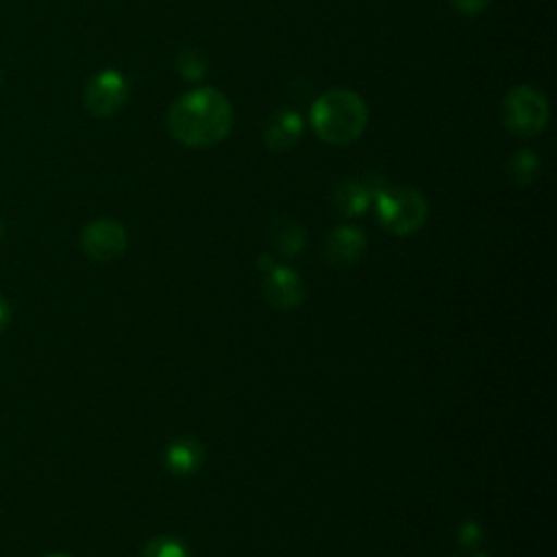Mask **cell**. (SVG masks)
Here are the masks:
<instances>
[{"instance_id":"obj_1","label":"cell","mask_w":557,"mask_h":557,"mask_svg":"<svg viewBox=\"0 0 557 557\" xmlns=\"http://www.w3.org/2000/svg\"><path fill=\"white\" fill-rule=\"evenodd\" d=\"M233 107L215 87H198L176 98L168 111L170 135L189 148L215 146L228 137Z\"/></svg>"},{"instance_id":"obj_2","label":"cell","mask_w":557,"mask_h":557,"mask_svg":"<svg viewBox=\"0 0 557 557\" xmlns=\"http://www.w3.org/2000/svg\"><path fill=\"white\" fill-rule=\"evenodd\" d=\"M368 124L366 102L350 89H329L311 107L315 135L333 146H348L361 137Z\"/></svg>"},{"instance_id":"obj_3","label":"cell","mask_w":557,"mask_h":557,"mask_svg":"<svg viewBox=\"0 0 557 557\" xmlns=\"http://www.w3.org/2000/svg\"><path fill=\"white\" fill-rule=\"evenodd\" d=\"M374 200L383 228L394 235H409L426 220L429 207L416 187H381L374 191Z\"/></svg>"},{"instance_id":"obj_4","label":"cell","mask_w":557,"mask_h":557,"mask_svg":"<svg viewBox=\"0 0 557 557\" xmlns=\"http://www.w3.org/2000/svg\"><path fill=\"white\" fill-rule=\"evenodd\" d=\"M548 115L550 107L546 96L531 85L511 87L500 104V120L505 128L520 137H533L542 133L548 124Z\"/></svg>"},{"instance_id":"obj_5","label":"cell","mask_w":557,"mask_h":557,"mask_svg":"<svg viewBox=\"0 0 557 557\" xmlns=\"http://www.w3.org/2000/svg\"><path fill=\"white\" fill-rule=\"evenodd\" d=\"M126 98H128L126 78L113 67H104L91 74L83 89V104L96 117H109L117 113L124 107Z\"/></svg>"},{"instance_id":"obj_6","label":"cell","mask_w":557,"mask_h":557,"mask_svg":"<svg viewBox=\"0 0 557 557\" xmlns=\"http://www.w3.org/2000/svg\"><path fill=\"white\" fill-rule=\"evenodd\" d=\"M83 250L96 261H109L124 252L126 248V231L115 220H94L81 233Z\"/></svg>"},{"instance_id":"obj_7","label":"cell","mask_w":557,"mask_h":557,"mask_svg":"<svg viewBox=\"0 0 557 557\" xmlns=\"http://www.w3.org/2000/svg\"><path fill=\"white\" fill-rule=\"evenodd\" d=\"M259 265H263V294L265 298L281 309L298 307L302 300V283L300 276L294 274L289 268L274 265L268 257L259 259Z\"/></svg>"},{"instance_id":"obj_8","label":"cell","mask_w":557,"mask_h":557,"mask_svg":"<svg viewBox=\"0 0 557 557\" xmlns=\"http://www.w3.org/2000/svg\"><path fill=\"white\" fill-rule=\"evenodd\" d=\"M302 137V117L294 109H276L263 126V141L270 150H292Z\"/></svg>"},{"instance_id":"obj_9","label":"cell","mask_w":557,"mask_h":557,"mask_svg":"<svg viewBox=\"0 0 557 557\" xmlns=\"http://www.w3.org/2000/svg\"><path fill=\"white\" fill-rule=\"evenodd\" d=\"M366 248V237L355 226H339L326 237V259L335 265H350L355 263Z\"/></svg>"},{"instance_id":"obj_10","label":"cell","mask_w":557,"mask_h":557,"mask_svg":"<svg viewBox=\"0 0 557 557\" xmlns=\"http://www.w3.org/2000/svg\"><path fill=\"white\" fill-rule=\"evenodd\" d=\"M372 194L374 189H370L368 183H361L357 178H346L333 189V205L342 215L355 218L368 209Z\"/></svg>"},{"instance_id":"obj_11","label":"cell","mask_w":557,"mask_h":557,"mask_svg":"<svg viewBox=\"0 0 557 557\" xmlns=\"http://www.w3.org/2000/svg\"><path fill=\"white\" fill-rule=\"evenodd\" d=\"M270 244L285 257L298 255L305 244V231L292 215H278L270 224Z\"/></svg>"},{"instance_id":"obj_12","label":"cell","mask_w":557,"mask_h":557,"mask_svg":"<svg viewBox=\"0 0 557 557\" xmlns=\"http://www.w3.org/2000/svg\"><path fill=\"white\" fill-rule=\"evenodd\" d=\"M165 461H168V468L174 474L185 476V474L194 472L200 466V461H202V446L194 437H181V440L172 442V446L168 448Z\"/></svg>"},{"instance_id":"obj_13","label":"cell","mask_w":557,"mask_h":557,"mask_svg":"<svg viewBox=\"0 0 557 557\" xmlns=\"http://www.w3.org/2000/svg\"><path fill=\"white\" fill-rule=\"evenodd\" d=\"M507 174L520 187L531 185L537 178V174H540V159H537V154L533 150H518L507 161Z\"/></svg>"},{"instance_id":"obj_14","label":"cell","mask_w":557,"mask_h":557,"mask_svg":"<svg viewBox=\"0 0 557 557\" xmlns=\"http://www.w3.org/2000/svg\"><path fill=\"white\" fill-rule=\"evenodd\" d=\"M176 67L178 74L187 81H200L205 76V67H207V57L202 54V50L198 48H185L178 52L176 57Z\"/></svg>"},{"instance_id":"obj_15","label":"cell","mask_w":557,"mask_h":557,"mask_svg":"<svg viewBox=\"0 0 557 557\" xmlns=\"http://www.w3.org/2000/svg\"><path fill=\"white\" fill-rule=\"evenodd\" d=\"M144 557H189V553L181 540L161 535L146 544Z\"/></svg>"},{"instance_id":"obj_16","label":"cell","mask_w":557,"mask_h":557,"mask_svg":"<svg viewBox=\"0 0 557 557\" xmlns=\"http://www.w3.org/2000/svg\"><path fill=\"white\" fill-rule=\"evenodd\" d=\"M450 4L461 13V15H476V13H481L487 4H490V0H450Z\"/></svg>"},{"instance_id":"obj_17","label":"cell","mask_w":557,"mask_h":557,"mask_svg":"<svg viewBox=\"0 0 557 557\" xmlns=\"http://www.w3.org/2000/svg\"><path fill=\"white\" fill-rule=\"evenodd\" d=\"M7 324H9V305L4 298H0V333L4 331Z\"/></svg>"},{"instance_id":"obj_18","label":"cell","mask_w":557,"mask_h":557,"mask_svg":"<svg viewBox=\"0 0 557 557\" xmlns=\"http://www.w3.org/2000/svg\"><path fill=\"white\" fill-rule=\"evenodd\" d=\"M461 535L470 537V546H474V535H476V529H474V524H466V527H463V531H461Z\"/></svg>"},{"instance_id":"obj_19","label":"cell","mask_w":557,"mask_h":557,"mask_svg":"<svg viewBox=\"0 0 557 557\" xmlns=\"http://www.w3.org/2000/svg\"><path fill=\"white\" fill-rule=\"evenodd\" d=\"M2 235H4V220L0 218V239H2Z\"/></svg>"},{"instance_id":"obj_20","label":"cell","mask_w":557,"mask_h":557,"mask_svg":"<svg viewBox=\"0 0 557 557\" xmlns=\"http://www.w3.org/2000/svg\"><path fill=\"white\" fill-rule=\"evenodd\" d=\"M48 557H70V555H48Z\"/></svg>"}]
</instances>
